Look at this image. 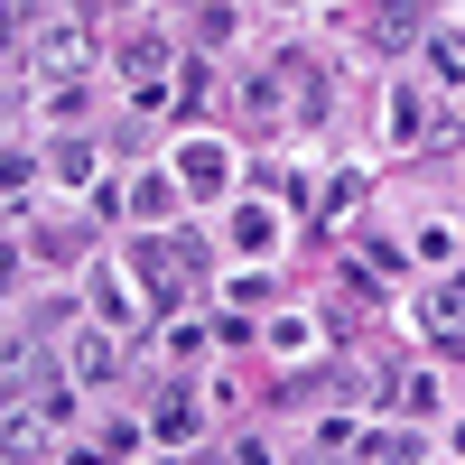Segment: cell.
Here are the masks:
<instances>
[{"label": "cell", "mask_w": 465, "mask_h": 465, "mask_svg": "<svg viewBox=\"0 0 465 465\" xmlns=\"http://www.w3.org/2000/svg\"><path fill=\"white\" fill-rule=\"evenodd\" d=\"M214 159H223V149H205V140H196V149H186V159H177V168H186V177H196V186H214V177H223Z\"/></svg>", "instance_id": "1"}]
</instances>
